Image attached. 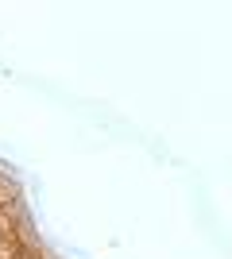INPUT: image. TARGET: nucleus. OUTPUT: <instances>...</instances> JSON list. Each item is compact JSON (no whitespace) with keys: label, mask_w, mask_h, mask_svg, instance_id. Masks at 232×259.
<instances>
[{"label":"nucleus","mask_w":232,"mask_h":259,"mask_svg":"<svg viewBox=\"0 0 232 259\" xmlns=\"http://www.w3.org/2000/svg\"><path fill=\"white\" fill-rule=\"evenodd\" d=\"M12 259H39V255H31V251H20V255H12Z\"/></svg>","instance_id":"nucleus-1"}]
</instances>
